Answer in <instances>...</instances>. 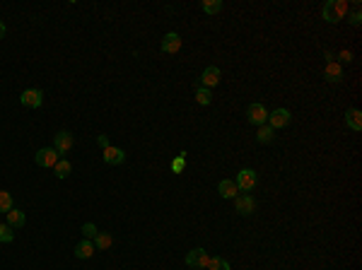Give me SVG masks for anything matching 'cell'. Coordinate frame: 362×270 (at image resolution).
I'll list each match as a JSON object with an SVG mask.
<instances>
[{"instance_id": "obj_1", "label": "cell", "mask_w": 362, "mask_h": 270, "mask_svg": "<svg viewBox=\"0 0 362 270\" xmlns=\"http://www.w3.org/2000/svg\"><path fill=\"white\" fill-rule=\"evenodd\" d=\"M256 181H258V176H256L253 169H241V172L237 174V179H234L237 188L244 191V193H251L253 188H256Z\"/></svg>"}, {"instance_id": "obj_2", "label": "cell", "mask_w": 362, "mask_h": 270, "mask_svg": "<svg viewBox=\"0 0 362 270\" xmlns=\"http://www.w3.org/2000/svg\"><path fill=\"white\" fill-rule=\"evenodd\" d=\"M208 253H205V249H193L186 253V265L193 270H205V265H208Z\"/></svg>"}, {"instance_id": "obj_3", "label": "cell", "mask_w": 362, "mask_h": 270, "mask_svg": "<svg viewBox=\"0 0 362 270\" xmlns=\"http://www.w3.org/2000/svg\"><path fill=\"white\" fill-rule=\"evenodd\" d=\"M20 101H22V106H27V109H39L41 106V101H44V92L36 89V87H29V89H24L22 92Z\"/></svg>"}, {"instance_id": "obj_4", "label": "cell", "mask_w": 362, "mask_h": 270, "mask_svg": "<svg viewBox=\"0 0 362 270\" xmlns=\"http://www.w3.org/2000/svg\"><path fill=\"white\" fill-rule=\"evenodd\" d=\"M246 119L251 126H266L268 123V111H266L264 104H251L246 109Z\"/></svg>"}, {"instance_id": "obj_5", "label": "cell", "mask_w": 362, "mask_h": 270, "mask_svg": "<svg viewBox=\"0 0 362 270\" xmlns=\"http://www.w3.org/2000/svg\"><path fill=\"white\" fill-rule=\"evenodd\" d=\"M58 152L54 150V147H44V150L36 152V157H34V162L39 164V167H44V169H51V167H56L58 164Z\"/></svg>"}, {"instance_id": "obj_6", "label": "cell", "mask_w": 362, "mask_h": 270, "mask_svg": "<svg viewBox=\"0 0 362 270\" xmlns=\"http://www.w3.org/2000/svg\"><path fill=\"white\" fill-rule=\"evenodd\" d=\"M234 210L239 212V215H251V212H256V200H253L251 193H244V195H237L234 198Z\"/></svg>"}, {"instance_id": "obj_7", "label": "cell", "mask_w": 362, "mask_h": 270, "mask_svg": "<svg viewBox=\"0 0 362 270\" xmlns=\"http://www.w3.org/2000/svg\"><path fill=\"white\" fill-rule=\"evenodd\" d=\"M54 150L58 154H66V152L73 150V133H68V130H58L54 135Z\"/></svg>"}, {"instance_id": "obj_8", "label": "cell", "mask_w": 362, "mask_h": 270, "mask_svg": "<svg viewBox=\"0 0 362 270\" xmlns=\"http://www.w3.org/2000/svg\"><path fill=\"white\" fill-rule=\"evenodd\" d=\"M290 111L287 109H275V111H271L268 114V126L273 130H278V128H285V126H290Z\"/></svg>"}, {"instance_id": "obj_9", "label": "cell", "mask_w": 362, "mask_h": 270, "mask_svg": "<svg viewBox=\"0 0 362 270\" xmlns=\"http://www.w3.org/2000/svg\"><path fill=\"white\" fill-rule=\"evenodd\" d=\"M218 82H220V68L218 65H208V68L203 70V75H200V87L213 89Z\"/></svg>"}, {"instance_id": "obj_10", "label": "cell", "mask_w": 362, "mask_h": 270, "mask_svg": "<svg viewBox=\"0 0 362 270\" xmlns=\"http://www.w3.org/2000/svg\"><path fill=\"white\" fill-rule=\"evenodd\" d=\"M162 51H165V53H179V51H181V36H179L176 32L165 34V39H162Z\"/></svg>"}, {"instance_id": "obj_11", "label": "cell", "mask_w": 362, "mask_h": 270, "mask_svg": "<svg viewBox=\"0 0 362 270\" xmlns=\"http://www.w3.org/2000/svg\"><path fill=\"white\" fill-rule=\"evenodd\" d=\"M345 126L350 130H355V133H360L362 130V114L360 109H348L345 111Z\"/></svg>"}, {"instance_id": "obj_12", "label": "cell", "mask_w": 362, "mask_h": 270, "mask_svg": "<svg viewBox=\"0 0 362 270\" xmlns=\"http://www.w3.org/2000/svg\"><path fill=\"white\" fill-rule=\"evenodd\" d=\"M94 244L89 241V239H82L80 244L75 246V258H80V260H85V258H92L94 256Z\"/></svg>"}, {"instance_id": "obj_13", "label": "cell", "mask_w": 362, "mask_h": 270, "mask_svg": "<svg viewBox=\"0 0 362 270\" xmlns=\"http://www.w3.org/2000/svg\"><path fill=\"white\" fill-rule=\"evenodd\" d=\"M123 159H126V152L121 150V147L109 145V147L104 150V162L107 164H123Z\"/></svg>"}, {"instance_id": "obj_14", "label": "cell", "mask_w": 362, "mask_h": 270, "mask_svg": "<svg viewBox=\"0 0 362 270\" xmlns=\"http://www.w3.org/2000/svg\"><path fill=\"white\" fill-rule=\"evenodd\" d=\"M326 80L333 82V85H338L340 80H343V68H340V63H336V61H329V63H326Z\"/></svg>"}, {"instance_id": "obj_15", "label": "cell", "mask_w": 362, "mask_h": 270, "mask_svg": "<svg viewBox=\"0 0 362 270\" xmlns=\"http://www.w3.org/2000/svg\"><path fill=\"white\" fill-rule=\"evenodd\" d=\"M218 191H220V195H222V198H227V200L239 195V188H237V184H234L232 179H225V181H220Z\"/></svg>"}, {"instance_id": "obj_16", "label": "cell", "mask_w": 362, "mask_h": 270, "mask_svg": "<svg viewBox=\"0 0 362 270\" xmlns=\"http://www.w3.org/2000/svg\"><path fill=\"white\" fill-rule=\"evenodd\" d=\"M24 222H27V217H24V212H22V210L12 207L10 212H8V225H10L12 229H20V227H24Z\"/></svg>"}, {"instance_id": "obj_17", "label": "cell", "mask_w": 362, "mask_h": 270, "mask_svg": "<svg viewBox=\"0 0 362 270\" xmlns=\"http://www.w3.org/2000/svg\"><path fill=\"white\" fill-rule=\"evenodd\" d=\"M92 244H94V249L97 251H107L111 244H114V237H111L109 232H99L97 237L92 239Z\"/></svg>"}, {"instance_id": "obj_18", "label": "cell", "mask_w": 362, "mask_h": 270, "mask_svg": "<svg viewBox=\"0 0 362 270\" xmlns=\"http://www.w3.org/2000/svg\"><path fill=\"white\" fill-rule=\"evenodd\" d=\"M256 140L264 142V145H268V142L275 140V130L266 123V126H258V133H256Z\"/></svg>"}, {"instance_id": "obj_19", "label": "cell", "mask_w": 362, "mask_h": 270, "mask_svg": "<svg viewBox=\"0 0 362 270\" xmlns=\"http://www.w3.org/2000/svg\"><path fill=\"white\" fill-rule=\"evenodd\" d=\"M54 172L58 179H68L70 176V172H73V164L68 162V159H58V164L54 167Z\"/></svg>"}, {"instance_id": "obj_20", "label": "cell", "mask_w": 362, "mask_h": 270, "mask_svg": "<svg viewBox=\"0 0 362 270\" xmlns=\"http://www.w3.org/2000/svg\"><path fill=\"white\" fill-rule=\"evenodd\" d=\"M205 270H230V263L225 258H218V256H213V258H208V265H205Z\"/></svg>"}, {"instance_id": "obj_21", "label": "cell", "mask_w": 362, "mask_h": 270, "mask_svg": "<svg viewBox=\"0 0 362 270\" xmlns=\"http://www.w3.org/2000/svg\"><path fill=\"white\" fill-rule=\"evenodd\" d=\"M321 15H324V20L331 22V24L340 22V17L336 15V12H333V5H331V0H329V3H324V8H321Z\"/></svg>"}, {"instance_id": "obj_22", "label": "cell", "mask_w": 362, "mask_h": 270, "mask_svg": "<svg viewBox=\"0 0 362 270\" xmlns=\"http://www.w3.org/2000/svg\"><path fill=\"white\" fill-rule=\"evenodd\" d=\"M196 101H198V104H203V106H208L210 101H213V89H205V87H198V92H196Z\"/></svg>"}, {"instance_id": "obj_23", "label": "cell", "mask_w": 362, "mask_h": 270, "mask_svg": "<svg viewBox=\"0 0 362 270\" xmlns=\"http://www.w3.org/2000/svg\"><path fill=\"white\" fill-rule=\"evenodd\" d=\"M222 10V0H203V12L205 15H218Z\"/></svg>"}, {"instance_id": "obj_24", "label": "cell", "mask_w": 362, "mask_h": 270, "mask_svg": "<svg viewBox=\"0 0 362 270\" xmlns=\"http://www.w3.org/2000/svg\"><path fill=\"white\" fill-rule=\"evenodd\" d=\"M0 241H3V244H12V241H15V232H12V227L8 222H5V225L0 222Z\"/></svg>"}, {"instance_id": "obj_25", "label": "cell", "mask_w": 362, "mask_h": 270, "mask_svg": "<svg viewBox=\"0 0 362 270\" xmlns=\"http://www.w3.org/2000/svg\"><path fill=\"white\" fill-rule=\"evenodd\" d=\"M12 210V195L8 193V191H0V212H10Z\"/></svg>"}, {"instance_id": "obj_26", "label": "cell", "mask_w": 362, "mask_h": 270, "mask_svg": "<svg viewBox=\"0 0 362 270\" xmlns=\"http://www.w3.org/2000/svg\"><path fill=\"white\" fill-rule=\"evenodd\" d=\"M184 169H186V152H181L174 162H172V172H174V174H181Z\"/></svg>"}, {"instance_id": "obj_27", "label": "cell", "mask_w": 362, "mask_h": 270, "mask_svg": "<svg viewBox=\"0 0 362 270\" xmlns=\"http://www.w3.org/2000/svg\"><path fill=\"white\" fill-rule=\"evenodd\" d=\"M331 5H333V12L343 20V15L348 12V3H345V0H331Z\"/></svg>"}, {"instance_id": "obj_28", "label": "cell", "mask_w": 362, "mask_h": 270, "mask_svg": "<svg viewBox=\"0 0 362 270\" xmlns=\"http://www.w3.org/2000/svg\"><path fill=\"white\" fill-rule=\"evenodd\" d=\"M82 234H85V239H89V241H92L99 232H97V227H94L92 222H87V225H82Z\"/></svg>"}, {"instance_id": "obj_29", "label": "cell", "mask_w": 362, "mask_h": 270, "mask_svg": "<svg viewBox=\"0 0 362 270\" xmlns=\"http://www.w3.org/2000/svg\"><path fill=\"white\" fill-rule=\"evenodd\" d=\"M348 20H350L352 27H360V24H362V15H360V10H355V12L350 15V17H348Z\"/></svg>"}, {"instance_id": "obj_30", "label": "cell", "mask_w": 362, "mask_h": 270, "mask_svg": "<svg viewBox=\"0 0 362 270\" xmlns=\"http://www.w3.org/2000/svg\"><path fill=\"white\" fill-rule=\"evenodd\" d=\"M338 58H340V63H350V61H352V53H350V51H340Z\"/></svg>"}, {"instance_id": "obj_31", "label": "cell", "mask_w": 362, "mask_h": 270, "mask_svg": "<svg viewBox=\"0 0 362 270\" xmlns=\"http://www.w3.org/2000/svg\"><path fill=\"white\" fill-rule=\"evenodd\" d=\"M97 142H99V147H101V150H107V147H109V138H107V135H97Z\"/></svg>"}, {"instance_id": "obj_32", "label": "cell", "mask_w": 362, "mask_h": 270, "mask_svg": "<svg viewBox=\"0 0 362 270\" xmlns=\"http://www.w3.org/2000/svg\"><path fill=\"white\" fill-rule=\"evenodd\" d=\"M3 36H5V24L0 22V39H3Z\"/></svg>"}]
</instances>
